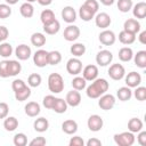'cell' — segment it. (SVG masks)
<instances>
[{
  "label": "cell",
  "instance_id": "obj_31",
  "mask_svg": "<svg viewBox=\"0 0 146 146\" xmlns=\"http://www.w3.org/2000/svg\"><path fill=\"white\" fill-rule=\"evenodd\" d=\"M86 50H87L86 46H84L83 43H81V42L73 43V44L71 46V48H70L71 54H72L74 57H78V58L81 57V56H83V55L86 54Z\"/></svg>",
  "mask_w": 146,
  "mask_h": 146
},
{
  "label": "cell",
  "instance_id": "obj_22",
  "mask_svg": "<svg viewBox=\"0 0 146 146\" xmlns=\"http://www.w3.org/2000/svg\"><path fill=\"white\" fill-rule=\"evenodd\" d=\"M119 41L122 44H132L136 41V34H132L130 32H127L124 30H122L119 33Z\"/></svg>",
  "mask_w": 146,
  "mask_h": 146
},
{
  "label": "cell",
  "instance_id": "obj_12",
  "mask_svg": "<svg viewBox=\"0 0 146 146\" xmlns=\"http://www.w3.org/2000/svg\"><path fill=\"white\" fill-rule=\"evenodd\" d=\"M111 23H112V19L107 13H98L95 16V24L99 29L105 30L111 25Z\"/></svg>",
  "mask_w": 146,
  "mask_h": 146
},
{
  "label": "cell",
  "instance_id": "obj_60",
  "mask_svg": "<svg viewBox=\"0 0 146 146\" xmlns=\"http://www.w3.org/2000/svg\"><path fill=\"white\" fill-rule=\"evenodd\" d=\"M36 0H26V2H30V3H32V2H35Z\"/></svg>",
  "mask_w": 146,
  "mask_h": 146
},
{
  "label": "cell",
  "instance_id": "obj_18",
  "mask_svg": "<svg viewBox=\"0 0 146 146\" xmlns=\"http://www.w3.org/2000/svg\"><path fill=\"white\" fill-rule=\"evenodd\" d=\"M123 30L132 34H137L140 31V23L136 18H128L123 24Z\"/></svg>",
  "mask_w": 146,
  "mask_h": 146
},
{
  "label": "cell",
  "instance_id": "obj_55",
  "mask_svg": "<svg viewBox=\"0 0 146 146\" xmlns=\"http://www.w3.org/2000/svg\"><path fill=\"white\" fill-rule=\"evenodd\" d=\"M86 145L87 146H102V141L98 138H90L86 143Z\"/></svg>",
  "mask_w": 146,
  "mask_h": 146
},
{
  "label": "cell",
  "instance_id": "obj_41",
  "mask_svg": "<svg viewBox=\"0 0 146 146\" xmlns=\"http://www.w3.org/2000/svg\"><path fill=\"white\" fill-rule=\"evenodd\" d=\"M41 82H42V78H41V75L38 74V73H32V74H30L29 78H27V84H29V87H31V88H36V87H39V86L41 84Z\"/></svg>",
  "mask_w": 146,
  "mask_h": 146
},
{
  "label": "cell",
  "instance_id": "obj_36",
  "mask_svg": "<svg viewBox=\"0 0 146 146\" xmlns=\"http://www.w3.org/2000/svg\"><path fill=\"white\" fill-rule=\"evenodd\" d=\"M55 19H56V17H55V13H54L52 10H50V9H44V10H42V13H41V15H40V21H41V23H42L43 25L49 24V23H51V22L55 21Z\"/></svg>",
  "mask_w": 146,
  "mask_h": 146
},
{
  "label": "cell",
  "instance_id": "obj_49",
  "mask_svg": "<svg viewBox=\"0 0 146 146\" xmlns=\"http://www.w3.org/2000/svg\"><path fill=\"white\" fill-rule=\"evenodd\" d=\"M26 86V83L22 80V79H15L13 82H11V89H13V91L14 92H16V91H18V90H21L22 88H24Z\"/></svg>",
  "mask_w": 146,
  "mask_h": 146
},
{
  "label": "cell",
  "instance_id": "obj_32",
  "mask_svg": "<svg viewBox=\"0 0 146 146\" xmlns=\"http://www.w3.org/2000/svg\"><path fill=\"white\" fill-rule=\"evenodd\" d=\"M133 57V51L130 47H122L119 50V59L121 62H130Z\"/></svg>",
  "mask_w": 146,
  "mask_h": 146
},
{
  "label": "cell",
  "instance_id": "obj_59",
  "mask_svg": "<svg viewBox=\"0 0 146 146\" xmlns=\"http://www.w3.org/2000/svg\"><path fill=\"white\" fill-rule=\"evenodd\" d=\"M6 1V3H8L9 6H11V5H16L17 2H18V0H5Z\"/></svg>",
  "mask_w": 146,
  "mask_h": 146
},
{
  "label": "cell",
  "instance_id": "obj_33",
  "mask_svg": "<svg viewBox=\"0 0 146 146\" xmlns=\"http://www.w3.org/2000/svg\"><path fill=\"white\" fill-rule=\"evenodd\" d=\"M133 62L139 68H145L146 67V50H140L137 51L136 55H133Z\"/></svg>",
  "mask_w": 146,
  "mask_h": 146
},
{
  "label": "cell",
  "instance_id": "obj_9",
  "mask_svg": "<svg viewBox=\"0 0 146 146\" xmlns=\"http://www.w3.org/2000/svg\"><path fill=\"white\" fill-rule=\"evenodd\" d=\"M112 60H113V54L110 50L104 49L98 51L96 55V63L99 66H107L112 63Z\"/></svg>",
  "mask_w": 146,
  "mask_h": 146
},
{
  "label": "cell",
  "instance_id": "obj_24",
  "mask_svg": "<svg viewBox=\"0 0 146 146\" xmlns=\"http://www.w3.org/2000/svg\"><path fill=\"white\" fill-rule=\"evenodd\" d=\"M128 130L132 133H137L143 130V121L138 117H131L128 121Z\"/></svg>",
  "mask_w": 146,
  "mask_h": 146
},
{
  "label": "cell",
  "instance_id": "obj_15",
  "mask_svg": "<svg viewBox=\"0 0 146 146\" xmlns=\"http://www.w3.org/2000/svg\"><path fill=\"white\" fill-rule=\"evenodd\" d=\"M124 81L129 88H136V87L140 86V83H141V75L139 73L132 71V72L128 73L127 75H124Z\"/></svg>",
  "mask_w": 146,
  "mask_h": 146
},
{
  "label": "cell",
  "instance_id": "obj_4",
  "mask_svg": "<svg viewBox=\"0 0 146 146\" xmlns=\"http://www.w3.org/2000/svg\"><path fill=\"white\" fill-rule=\"evenodd\" d=\"M66 71L71 75H79L82 71V62L78 57H72L66 63Z\"/></svg>",
  "mask_w": 146,
  "mask_h": 146
},
{
  "label": "cell",
  "instance_id": "obj_6",
  "mask_svg": "<svg viewBox=\"0 0 146 146\" xmlns=\"http://www.w3.org/2000/svg\"><path fill=\"white\" fill-rule=\"evenodd\" d=\"M115 97L113 96V95H111V94H104V95H102L100 97H99V100H98V106L102 108V110H104V111H110V110H112L113 107H114V105H115Z\"/></svg>",
  "mask_w": 146,
  "mask_h": 146
},
{
  "label": "cell",
  "instance_id": "obj_19",
  "mask_svg": "<svg viewBox=\"0 0 146 146\" xmlns=\"http://www.w3.org/2000/svg\"><path fill=\"white\" fill-rule=\"evenodd\" d=\"M24 110H25V114H26L27 116H30V117H35V116H38V115L40 114L41 107H40V105H39L36 102H29V103L25 105Z\"/></svg>",
  "mask_w": 146,
  "mask_h": 146
},
{
  "label": "cell",
  "instance_id": "obj_44",
  "mask_svg": "<svg viewBox=\"0 0 146 146\" xmlns=\"http://www.w3.org/2000/svg\"><path fill=\"white\" fill-rule=\"evenodd\" d=\"M133 96H135V98L137 100L144 102L146 99V88L145 87H141V86L136 87V89L133 91Z\"/></svg>",
  "mask_w": 146,
  "mask_h": 146
},
{
  "label": "cell",
  "instance_id": "obj_48",
  "mask_svg": "<svg viewBox=\"0 0 146 146\" xmlns=\"http://www.w3.org/2000/svg\"><path fill=\"white\" fill-rule=\"evenodd\" d=\"M0 78H9L8 74V60H1L0 62Z\"/></svg>",
  "mask_w": 146,
  "mask_h": 146
},
{
  "label": "cell",
  "instance_id": "obj_40",
  "mask_svg": "<svg viewBox=\"0 0 146 146\" xmlns=\"http://www.w3.org/2000/svg\"><path fill=\"white\" fill-rule=\"evenodd\" d=\"M72 87H73V89H75L78 91L83 90L87 87V81L84 80L83 76L75 75V78H73V80H72Z\"/></svg>",
  "mask_w": 146,
  "mask_h": 146
},
{
  "label": "cell",
  "instance_id": "obj_23",
  "mask_svg": "<svg viewBox=\"0 0 146 146\" xmlns=\"http://www.w3.org/2000/svg\"><path fill=\"white\" fill-rule=\"evenodd\" d=\"M33 128L36 132H44L49 128V121L46 117H38L33 122Z\"/></svg>",
  "mask_w": 146,
  "mask_h": 146
},
{
  "label": "cell",
  "instance_id": "obj_53",
  "mask_svg": "<svg viewBox=\"0 0 146 146\" xmlns=\"http://www.w3.org/2000/svg\"><path fill=\"white\" fill-rule=\"evenodd\" d=\"M8 36H9V30L6 26L0 25V43L3 42Z\"/></svg>",
  "mask_w": 146,
  "mask_h": 146
},
{
  "label": "cell",
  "instance_id": "obj_42",
  "mask_svg": "<svg viewBox=\"0 0 146 146\" xmlns=\"http://www.w3.org/2000/svg\"><path fill=\"white\" fill-rule=\"evenodd\" d=\"M133 3L132 0H117V9L121 13H128L131 10Z\"/></svg>",
  "mask_w": 146,
  "mask_h": 146
},
{
  "label": "cell",
  "instance_id": "obj_27",
  "mask_svg": "<svg viewBox=\"0 0 146 146\" xmlns=\"http://www.w3.org/2000/svg\"><path fill=\"white\" fill-rule=\"evenodd\" d=\"M22 71V65L19 64L18 60L10 59L8 60V74L9 76H16L21 73Z\"/></svg>",
  "mask_w": 146,
  "mask_h": 146
},
{
  "label": "cell",
  "instance_id": "obj_28",
  "mask_svg": "<svg viewBox=\"0 0 146 146\" xmlns=\"http://www.w3.org/2000/svg\"><path fill=\"white\" fill-rule=\"evenodd\" d=\"M60 30V23L55 19L52 21L51 23L49 24H46L43 25V31L46 32V34H49V35H54V34H57Z\"/></svg>",
  "mask_w": 146,
  "mask_h": 146
},
{
  "label": "cell",
  "instance_id": "obj_51",
  "mask_svg": "<svg viewBox=\"0 0 146 146\" xmlns=\"http://www.w3.org/2000/svg\"><path fill=\"white\" fill-rule=\"evenodd\" d=\"M9 113V105L5 102L0 103V119H5L8 116Z\"/></svg>",
  "mask_w": 146,
  "mask_h": 146
},
{
  "label": "cell",
  "instance_id": "obj_46",
  "mask_svg": "<svg viewBox=\"0 0 146 146\" xmlns=\"http://www.w3.org/2000/svg\"><path fill=\"white\" fill-rule=\"evenodd\" d=\"M88 9H90L94 14H97L98 9H99V2L97 0H86L83 3Z\"/></svg>",
  "mask_w": 146,
  "mask_h": 146
},
{
  "label": "cell",
  "instance_id": "obj_11",
  "mask_svg": "<svg viewBox=\"0 0 146 146\" xmlns=\"http://www.w3.org/2000/svg\"><path fill=\"white\" fill-rule=\"evenodd\" d=\"M98 39H99V41H100L102 44H104V46H112V44L115 43L116 36H115V33L113 31L105 29L104 31H102L99 33Z\"/></svg>",
  "mask_w": 146,
  "mask_h": 146
},
{
  "label": "cell",
  "instance_id": "obj_56",
  "mask_svg": "<svg viewBox=\"0 0 146 146\" xmlns=\"http://www.w3.org/2000/svg\"><path fill=\"white\" fill-rule=\"evenodd\" d=\"M138 40L141 44H146V31H141L139 33V36H138Z\"/></svg>",
  "mask_w": 146,
  "mask_h": 146
},
{
  "label": "cell",
  "instance_id": "obj_17",
  "mask_svg": "<svg viewBox=\"0 0 146 146\" xmlns=\"http://www.w3.org/2000/svg\"><path fill=\"white\" fill-rule=\"evenodd\" d=\"M65 100H66V103H67L68 106L76 107L81 103V95H80V92L78 90L73 89V90H71V91L67 92V95L65 97Z\"/></svg>",
  "mask_w": 146,
  "mask_h": 146
},
{
  "label": "cell",
  "instance_id": "obj_7",
  "mask_svg": "<svg viewBox=\"0 0 146 146\" xmlns=\"http://www.w3.org/2000/svg\"><path fill=\"white\" fill-rule=\"evenodd\" d=\"M87 125L89 128L90 131L92 132H97V131H100L103 125H104V121L102 119L100 115L98 114H92L88 117V121H87Z\"/></svg>",
  "mask_w": 146,
  "mask_h": 146
},
{
  "label": "cell",
  "instance_id": "obj_8",
  "mask_svg": "<svg viewBox=\"0 0 146 146\" xmlns=\"http://www.w3.org/2000/svg\"><path fill=\"white\" fill-rule=\"evenodd\" d=\"M80 29L76 26V25H73V24H70L68 26L65 27L64 30V33H63V36L66 41L68 42H73L75 40L79 39L80 36Z\"/></svg>",
  "mask_w": 146,
  "mask_h": 146
},
{
  "label": "cell",
  "instance_id": "obj_3",
  "mask_svg": "<svg viewBox=\"0 0 146 146\" xmlns=\"http://www.w3.org/2000/svg\"><path fill=\"white\" fill-rule=\"evenodd\" d=\"M135 140H136L135 135L129 130L114 135V141L119 146H131L135 144Z\"/></svg>",
  "mask_w": 146,
  "mask_h": 146
},
{
  "label": "cell",
  "instance_id": "obj_2",
  "mask_svg": "<svg viewBox=\"0 0 146 146\" xmlns=\"http://www.w3.org/2000/svg\"><path fill=\"white\" fill-rule=\"evenodd\" d=\"M64 79L59 73H51L48 76V89L52 94H59L64 90Z\"/></svg>",
  "mask_w": 146,
  "mask_h": 146
},
{
  "label": "cell",
  "instance_id": "obj_38",
  "mask_svg": "<svg viewBox=\"0 0 146 146\" xmlns=\"http://www.w3.org/2000/svg\"><path fill=\"white\" fill-rule=\"evenodd\" d=\"M62 62V54L58 50L48 51V65H57Z\"/></svg>",
  "mask_w": 146,
  "mask_h": 146
},
{
  "label": "cell",
  "instance_id": "obj_14",
  "mask_svg": "<svg viewBox=\"0 0 146 146\" xmlns=\"http://www.w3.org/2000/svg\"><path fill=\"white\" fill-rule=\"evenodd\" d=\"M81 72H82V76L84 78L86 81H94L95 79L98 78V67L94 64L84 66Z\"/></svg>",
  "mask_w": 146,
  "mask_h": 146
},
{
  "label": "cell",
  "instance_id": "obj_54",
  "mask_svg": "<svg viewBox=\"0 0 146 146\" xmlns=\"http://www.w3.org/2000/svg\"><path fill=\"white\" fill-rule=\"evenodd\" d=\"M137 133H138L137 135V141H138V144L141 145V146H145L146 145V131L140 130Z\"/></svg>",
  "mask_w": 146,
  "mask_h": 146
},
{
  "label": "cell",
  "instance_id": "obj_21",
  "mask_svg": "<svg viewBox=\"0 0 146 146\" xmlns=\"http://www.w3.org/2000/svg\"><path fill=\"white\" fill-rule=\"evenodd\" d=\"M62 130L66 135H74L78 131V123L74 120H65L62 123Z\"/></svg>",
  "mask_w": 146,
  "mask_h": 146
},
{
  "label": "cell",
  "instance_id": "obj_26",
  "mask_svg": "<svg viewBox=\"0 0 146 146\" xmlns=\"http://www.w3.org/2000/svg\"><path fill=\"white\" fill-rule=\"evenodd\" d=\"M46 41H47V39H46L44 34L41 32H35L31 35V43L36 48H41L42 46H44Z\"/></svg>",
  "mask_w": 146,
  "mask_h": 146
},
{
  "label": "cell",
  "instance_id": "obj_47",
  "mask_svg": "<svg viewBox=\"0 0 146 146\" xmlns=\"http://www.w3.org/2000/svg\"><path fill=\"white\" fill-rule=\"evenodd\" d=\"M55 100H56V97H55V96H52V95H47V96H44V97H43L42 105H43L46 108L51 110V108H52V106H54Z\"/></svg>",
  "mask_w": 146,
  "mask_h": 146
},
{
  "label": "cell",
  "instance_id": "obj_1",
  "mask_svg": "<svg viewBox=\"0 0 146 146\" xmlns=\"http://www.w3.org/2000/svg\"><path fill=\"white\" fill-rule=\"evenodd\" d=\"M110 88V84L106 79L97 78L94 81H91V84L86 87V94L91 99H97L102 95H104Z\"/></svg>",
  "mask_w": 146,
  "mask_h": 146
},
{
  "label": "cell",
  "instance_id": "obj_37",
  "mask_svg": "<svg viewBox=\"0 0 146 146\" xmlns=\"http://www.w3.org/2000/svg\"><path fill=\"white\" fill-rule=\"evenodd\" d=\"M79 16H80V18H81L82 21L89 22V21H91V19L95 17V14H94L90 9H88L84 5H82V6L79 8Z\"/></svg>",
  "mask_w": 146,
  "mask_h": 146
},
{
  "label": "cell",
  "instance_id": "obj_20",
  "mask_svg": "<svg viewBox=\"0 0 146 146\" xmlns=\"http://www.w3.org/2000/svg\"><path fill=\"white\" fill-rule=\"evenodd\" d=\"M132 14L136 18L143 19L146 17V2H137L135 6H132Z\"/></svg>",
  "mask_w": 146,
  "mask_h": 146
},
{
  "label": "cell",
  "instance_id": "obj_43",
  "mask_svg": "<svg viewBox=\"0 0 146 146\" xmlns=\"http://www.w3.org/2000/svg\"><path fill=\"white\" fill-rule=\"evenodd\" d=\"M13 143L15 146H25L27 145V136L23 132H18L14 136Z\"/></svg>",
  "mask_w": 146,
  "mask_h": 146
},
{
  "label": "cell",
  "instance_id": "obj_39",
  "mask_svg": "<svg viewBox=\"0 0 146 146\" xmlns=\"http://www.w3.org/2000/svg\"><path fill=\"white\" fill-rule=\"evenodd\" d=\"M14 49H13V46L9 43V42H1L0 43V56L3 57V58H8L11 56Z\"/></svg>",
  "mask_w": 146,
  "mask_h": 146
},
{
  "label": "cell",
  "instance_id": "obj_13",
  "mask_svg": "<svg viewBox=\"0 0 146 146\" xmlns=\"http://www.w3.org/2000/svg\"><path fill=\"white\" fill-rule=\"evenodd\" d=\"M15 55L18 58V60H26L32 56V50L30 46L22 43L15 48Z\"/></svg>",
  "mask_w": 146,
  "mask_h": 146
},
{
  "label": "cell",
  "instance_id": "obj_25",
  "mask_svg": "<svg viewBox=\"0 0 146 146\" xmlns=\"http://www.w3.org/2000/svg\"><path fill=\"white\" fill-rule=\"evenodd\" d=\"M116 97H117L121 102H127V100H129V99L132 97V90H131V88H129L128 86H124V87L119 88L117 91H116Z\"/></svg>",
  "mask_w": 146,
  "mask_h": 146
},
{
  "label": "cell",
  "instance_id": "obj_34",
  "mask_svg": "<svg viewBox=\"0 0 146 146\" xmlns=\"http://www.w3.org/2000/svg\"><path fill=\"white\" fill-rule=\"evenodd\" d=\"M67 103H66V100L65 99H63V98H56V100H55V103H54V106H52V111H55L56 113H58V114H63V113H65L66 111H67Z\"/></svg>",
  "mask_w": 146,
  "mask_h": 146
},
{
  "label": "cell",
  "instance_id": "obj_5",
  "mask_svg": "<svg viewBox=\"0 0 146 146\" xmlns=\"http://www.w3.org/2000/svg\"><path fill=\"white\" fill-rule=\"evenodd\" d=\"M108 75L112 80H115V81H119L121 79L124 78L125 75V68L123 65L116 63V64H112L110 67H108Z\"/></svg>",
  "mask_w": 146,
  "mask_h": 146
},
{
  "label": "cell",
  "instance_id": "obj_52",
  "mask_svg": "<svg viewBox=\"0 0 146 146\" xmlns=\"http://www.w3.org/2000/svg\"><path fill=\"white\" fill-rule=\"evenodd\" d=\"M46 144H47V140L44 137H36L29 143L30 146H44Z\"/></svg>",
  "mask_w": 146,
  "mask_h": 146
},
{
  "label": "cell",
  "instance_id": "obj_45",
  "mask_svg": "<svg viewBox=\"0 0 146 146\" xmlns=\"http://www.w3.org/2000/svg\"><path fill=\"white\" fill-rule=\"evenodd\" d=\"M11 15V8L8 3H0V18L6 19Z\"/></svg>",
  "mask_w": 146,
  "mask_h": 146
},
{
  "label": "cell",
  "instance_id": "obj_58",
  "mask_svg": "<svg viewBox=\"0 0 146 146\" xmlns=\"http://www.w3.org/2000/svg\"><path fill=\"white\" fill-rule=\"evenodd\" d=\"M100 1V3H103L104 6H112L114 2H115V0H99Z\"/></svg>",
  "mask_w": 146,
  "mask_h": 146
},
{
  "label": "cell",
  "instance_id": "obj_16",
  "mask_svg": "<svg viewBox=\"0 0 146 146\" xmlns=\"http://www.w3.org/2000/svg\"><path fill=\"white\" fill-rule=\"evenodd\" d=\"M60 15H62V18L64 19V22H66V23H68V24L74 23L75 19H76V11H75V9H74L73 7H71V6H65V7L62 9Z\"/></svg>",
  "mask_w": 146,
  "mask_h": 146
},
{
  "label": "cell",
  "instance_id": "obj_57",
  "mask_svg": "<svg viewBox=\"0 0 146 146\" xmlns=\"http://www.w3.org/2000/svg\"><path fill=\"white\" fill-rule=\"evenodd\" d=\"M38 2H39V5H41V6H49V5H51V2H52V0H36Z\"/></svg>",
  "mask_w": 146,
  "mask_h": 146
},
{
  "label": "cell",
  "instance_id": "obj_10",
  "mask_svg": "<svg viewBox=\"0 0 146 146\" xmlns=\"http://www.w3.org/2000/svg\"><path fill=\"white\" fill-rule=\"evenodd\" d=\"M33 63L38 67H44L48 65V51L43 49H39L33 55Z\"/></svg>",
  "mask_w": 146,
  "mask_h": 146
},
{
  "label": "cell",
  "instance_id": "obj_50",
  "mask_svg": "<svg viewBox=\"0 0 146 146\" xmlns=\"http://www.w3.org/2000/svg\"><path fill=\"white\" fill-rule=\"evenodd\" d=\"M68 145L70 146H83L84 145V140L80 136H74V137H72L70 139Z\"/></svg>",
  "mask_w": 146,
  "mask_h": 146
},
{
  "label": "cell",
  "instance_id": "obj_35",
  "mask_svg": "<svg viewBox=\"0 0 146 146\" xmlns=\"http://www.w3.org/2000/svg\"><path fill=\"white\" fill-rule=\"evenodd\" d=\"M14 94H15L16 100H18V102H24V100H26V99L31 96V87H29V86L26 84L24 88H22L21 90L16 91V92H14Z\"/></svg>",
  "mask_w": 146,
  "mask_h": 146
},
{
  "label": "cell",
  "instance_id": "obj_29",
  "mask_svg": "<svg viewBox=\"0 0 146 146\" xmlns=\"http://www.w3.org/2000/svg\"><path fill=\"white\" fill-rule=\"evenodd\" d=\"M19 13L25 18H31L34 15V7L30 2H24L19 7Z\"/></svg>",
  "mask_w": 146,
  "mask_h": 146
},
{
  "label": "cell",
  "instance_id": "obj_30",
  "mask_svg": "<svg viewBox=\"0 0 146 146\" xmlns=\"http://www.w3.org/2000/svg\"><path fill=\"white\" fill-rule=\"evenodd\" d=\"M18 127V120L15 117V116H7L5 117V121H3V128L6 131H15Z\"/></svg>",
  "mask_w": 146,
  "mask_h": 146
}]
</instances>
